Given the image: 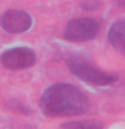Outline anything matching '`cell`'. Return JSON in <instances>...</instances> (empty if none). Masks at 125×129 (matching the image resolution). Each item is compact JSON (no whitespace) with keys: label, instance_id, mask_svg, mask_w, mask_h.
<instances>
[{"label":"cell","instance_id":"6da1fadb","mask_svg":"<svg viewBox=\"0 0 125 129\" xmlns=\"http://www.w3.org/2000/svg\"><path fill=\"white\" fill-rule=\"evenodd\" d=\"M39 106L47 117H71L86 113L90 101L85 93L70 83H54L42 93Z\"/></svg>","mask_w":125,"mask_h":129},{"label":"cell","instance_id":"7a4b0ae2","mask_svg":"<svg viewBox=\"0 0 125 129\" xmlns=\"http://www.w3.org/2000/svg\"><path fill=\"white\" fill-rule=\"evenodd\" d=\"M66 66L73 75L83 82L97 85V86H106L117 81L116 74H109L100 69L94 67L89 60L79 56H70L66 60Z\"/></svg>","mask_w":125,"mask_h":129},{"label":"cell","instance_id":"3957f363","mask_svg":"<svg viewBox=\"0 0 125 129\" xmlns=\"http://www.w3.org/2000/svg\"><path fill=\"white\" fill-rule=\"evenodd\" d=\"M100 24L91 18H78L67 23L63 36L70 42H87L94 39L100 32Z\"/></svg>","mask_w":125,"mask_h":129},{"label":"cell","instance_id":"277c9868","mask_svg":"<svg viewBox=\"0 0 125 129\" xmlns=\"http://www.w3.org/2000/svg\"><path fill=\"white\" fill-rule=\"evenodd\" d=\"M36 62V55L30 47H12L3 51L0 55V63L8 70H23L32 67Z\"/></svg>","mask_w":125,"mask_h":129},{"label":"cell","instance_id":"5b68a950","mask_svg":"<svg viewBox=\"0 0 125 129\" xmlns=\"http://www.w3.org/2000/svg\"><path fill=\"white\" fill-rule=\"evenodd\" d=\"M0 27L10 34H23L32 27V18L23 10H7L0 15Z\"/></svg>","mask_w":125,"mask_h":129},{"label":"cell","instance_id":"8992f818","mask_svg":"<svg viewBox=\"0 0 125 129\" xmlns=\"http://www.w3.org/2000/svg\"><path fill=\"white\" fill-rule=\"evenodd\" d=\"M108 39L120 54L125 56V19L116 22L109 30Z\"/></svg>","mask_w":125,"mask_h":129},{"label":"cell","instance_id":"52a82bcc","mask_svg":"<svg viewBox=\"0 0 125 129\" xmlns=\"http://www.w3.org/2000/svg\"><path fill=\"white\" fill-rule=\"evenodd\" d=\"M62 129H104L105 124L100 120H82V121H67L60 125Z\"/></svg>","mask_w":125,"mask_h":129},{"label":"cell","instance_id":"ba28073f","mask_svg":"<svg viewBox=\"0 0 125 129\" xmlns=\"http://www.w3.org/2000/svg\"><path fill=\"white\" fill-rule=\"evenodd\" d=\"M100 6H101V3L98 0H82V2H81V7H82L85 11H94Z\"/></svg>","mask_w":125,"mask_h":129},{"label":"cell","instance_id":"9c48e42d","mask_svg":"<svg viewBox=\"0 0 125 129\" xmlns=\"http://www.w3.org/2000/svg\"><path fill=\"white\" fill-rule=\"evenodd\" d=\"M114 4H117L118 7H121V8H125V0H112Z\"/></svg>","mask_w":125,"mask_h":129}]
</instances>
